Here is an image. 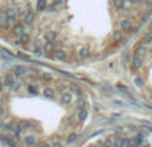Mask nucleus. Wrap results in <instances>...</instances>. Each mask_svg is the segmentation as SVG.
Masks as SVG:
<instances>
[{"instance_id": "4", "label": "nucleus", "mask_w": 152, "mask_h": 147, "mask_svg": "<svg viewBox=\"0 0 152 147\" xmlns=\"http://www.w3.org/2000/svg\"><path fill=\"white\" fill-rule=\"evenodd\" d=\"M151 99H152V96H151Z\"/></svg>"}, {"instance_id": "2", "label": "nucleus", "mask_w": 152, "mask_h": 147, "mask_svg": "<svg viewBox=\"0 0 152 147\" xmlns=\"http://www.w3.org/2000/svg\"><path fill=\"white\" fill-rule=\"evenodd\" d=\"M88 115L83 88L56 72L16 67L0 78V138L10 147H63Z\"/></svg>"}, {"instance_id": "3", "label": "nucleus", "mask_w": 152, "mask_h": 147, "mask_svg": "<svg viewBox=\"0 0 152 147\" xmlns=\"http://www.w3.org/2000/svg\"><path fill=\"white\" fill-rule=\"evenodd\" d=\"M140 42H142V44H145V46L151 44V43H152V32H147V34L142 37V40H140Z\"/></svg>"}, {"instance_id": "1", "label": "nucleus", "mask_w": 152, "mask_h": 147, "mask_svg": "<svg viewBox=\"0 0 152 147\" xmlns=\"http://www.w3.org/2000/svg\"><path fill=\"white\" fill-rule=\"evenodd\" d=\"M151 0H0V36L35 55L83 62L115 47L110 21L121 43L136 34L134 7Z\"/></svg>"}]
</instances>
